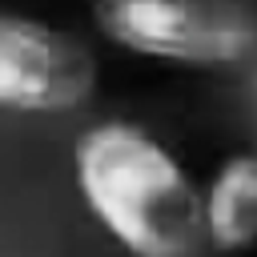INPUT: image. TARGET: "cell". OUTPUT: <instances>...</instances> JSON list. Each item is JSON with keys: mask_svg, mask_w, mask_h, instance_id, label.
<instances>
[{"mask_svg": "<svg viewBox=\"0 0 257 257\" xmlns=\"http://www.w3.org/2000/svg\"><path fill=\"white\" fill-rule=\"evenodd\" d=\"M96 28L133 56L189 68L241 64L257 48L245 0H96Z\"/></svg>", "mask_w": 257, "mask_h": 257, "instance_id": "7a4b0ae2", "label": "cell"}, {"mask_svg": "<svg viewBox=\"0 0 257 257\" xmlns=\"http://www.w3.org/2000/svg\"><path fill=\"white\" fill-rule=\"evenodd\" d=\"M96 56L68 32L20 12H0V108L60 116L96 88Z\"/></svg>", "mask_w": 257, "mask_h": 257, "instance_id": "3957f363", "label": "cell"}, {"mask_svg": "<svg viewBox=\"0 0 257 257\" xmlns=\"http://www.w3.org/2000/svg\"><path fill=\"white\" fill-rule=\"evenodd\" d=\"M205 193V237L209 249L249 253L257 249V153H237L209 177Z\"/></svg>", "mask_w": 257, "mask_h": 257, "instance_id": "277c9868", "label": "cell"}, {"mask_svg": "<svg viewBox=\"0 0 257 257\" xmlns=\"http://www.w3.org/2000/svg\"><path fill=\"white\" fill-rule=\"evenodd\" d=\"M76 189L128 257H205V193L145 128L100 120L76 137Z\"/></svg>", "mask_w": 257, "mask_h": 257, "instance_id": "6da1fadb", "label": "cell"}]
</instances>
